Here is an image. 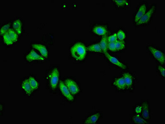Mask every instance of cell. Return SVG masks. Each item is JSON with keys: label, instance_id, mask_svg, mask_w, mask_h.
Returning <instances> with one entry per match:
<instances>
[{"label": "cell", "instance_id": "1", "mask_svg": "<svg viewBox=\"0 0 165 124\" xmlns=\"http://www.w3.org/2000/svg\"><path fill=\"white\" fill-rule=\"evenodd\" d=\"M72 56L77 60H82L85 57L86 48L81 43H77L73 46L71 50Z\"/></svg>", "mask_w": 165, "mask_h": 124}, {"label": "cell", "instance_id": "2", "mask_svg": "<svg viewBox=\"0 0 165 124\" xmlns=\"http://www.w3.org/2000/svg\"><path fill=\"white\" fill-rule=\"evenodd\" d=\"M155 9L156 6L155 5L153 6L147 13L145 14L140 20L138 21V23H136V24L139 25L148 23L151 20L153 13L155 11Z\"/></svg>", "mask_w": 165, "mask_h": 124}, {"label": "cell", "instance_id": "3", "mask_svg": "<svg viewBox=\"0 0 165 124\" xmlns=\"http://www.w3.org/2000/svg\"><path fill=\"white\" fill-rule=\"evenodd\" d=\"M149 49L154 57L158 60L160 63H164V54H163L161 51L152 46L149 47Z\"/></svg>", "mask_w": 165, "mask_h": 124}, {"label": "cell", "instance_id": "4", "mask_svg": "<svg viewBox=\"0 0 165 124\" xmlns=\"http://www.w3.org/2000/svg\"><path fill=\"white\" fill-rule=\"evenodd\" d=\"M59 72L57 69L54 68L50 74L49 80L51 88L55 89L59 81Z\"/></svg>", "mask_w": 165, "mask_h": 124}, {"label": "cell", "instance_id": "5", "mask_svg": "<svg viewBox=\"0 0 165 124\" xmlns=\"http://www.w3.org/2000/svg\"><path fill=\"white\" fill-rule=\"evenodd\" d=\"M65 85L69 89L70 92L73 94H75L79 92V87L73 81L70 79H67L65 81Z\"/></svg>", "mask_w": 165, "mask_h": 124}, {"label": "cell", "instance_id": "6", "mask_svg": "<svg viewBox=\"0 0 165 124\" xmlns=\"http://www.w3.org/2000/svg\"><path fill=\"white\" fill-rule=\"evenodd\" d=\"M146 5L145 4H143L140 6L139 9L134 16V21L135 23H138V21L142 18V17L144 15L146 12Z\"/></svg>", "mask_w": 165, "mask_h": 124}, {"label": "cell", "instance_id": "7", "mask_svg": "<svg viewBox=\"0 0 165 124\" xmlns=\"http://www.w3.org/2000/svg\"><path fill=\"white\" fill-rule=\"evenodd\" d=\"M59 87L63 95L69 101H73V97L71 95V93L66 85L62 82H60Z\"/></svg>", "mask_w": 165, "mask_h": 124}, {"label": "cell", "instance_id": "8", "mask_svg": "<svg viewBox=\"0 0 165 124\" xmlns=\"http://www.w3.org/2000/svg\"><path fill=\"white\" fill-rule=\"evenodd\" d=\"M105 56H106V57L108 58L109 60L111 63H112V64H114V65H116V66H118V67H120V68H122L123 69H126V66H124L123 63H122V62H120V61H119L118 60V59L112 56L111 55L108 54V52L105 53Z\"/></svg>", "mask_w": 165, "mask_h": 124}, {"label": "cell", "instance_id": "9", "mask_svg": "<svg viewBox=\"0 0 165 124\" xmlns=\"http://www.w3.org/2000/svg\"><path fill=\"white\" fill-rule=\"evenodd\" d=\"M27 60L29 61L34 60H43L44 58L39 56L35 51L32 50L26 56Z\"/></svg>", "mask_w": 165, "mask_h": 124}, {"label": "cell", "instance_id": "10", "mask_svg": "<svg viewBox=\"0 0 165 124\" xmlns=\"http://www.w3.org/2000/svg\"><path fill=\"white\" fill-rule=\"evenodd\" d=\"M32 46L38 50L43 57L46 58L48 57V54L47 50L45 46L39 44H34L32 45Z\"/></svg>", "mask_w": 165, "mask_h": 124}, {"label": "cell", "instance_id": "11", "mask_svg": "<svg viewBox=\"0 0 165 124\" xmlns=\"http://www.w3.org/2000/svg\"><path fill=\"white\" fill-rule=\"evenodd\" d=\"M93 32L98 35L104 36L107 34V29L102 25H98L95 27L93 29Z\"/></svg>", "mask_w": 165, "mask_h": 124}, {"label": "cell", "instance_id": "12", "mask_svg": "<svg viewBox=\"0 0 165 124\" xmlns=\"http://www.w3.org/2000/svg\"><path fill=\"white\" fill-rule=\"evenodd\" d=\"M113 84L118 89L121 90H124L127 87L123 78L116 79L114 82Z\"/></svg>", "mask_w": 165, "mask_h": 124}, {"label": "cell", "instance_id": "13", "mask_svg": "<svg viewBox=\"0 0 165 124\" xmlns=\"http://www.w3.org/2000/svg\"><path fill=\"white\" fill-rule=\"evenodd\" d=\"M22 88L25 91L27 95H30L32 93V91L33 90L29 84L28 80H25L23 82L22 84Z\"/></svg>", "mask_w": 165, "mask_h": 124}, {"label": "cell", "instance_id": "14", "mask_svg": "<svg viewBox=\"0 0 165 124\" xmlns=\"http://www.w3.org/2000/svg\"><path fill=\"white\" fill-rule=\"evenodd\" d=\"M100 116V113L95 114L94 115L91 116L85 122V124H94L96 123Z\"/></svg>", "mask_w": 165, "mask_h": 124}, {"label": "cell", "instance_id": "15", "mask_svg": "<svg viewBox=\"0 0 165 124\" xmlns=\"http://www.w3.org/2000/svg\"><path fill=\"white\" fill-rule=\"evenodd\" d=\"M107 34L104 36L102 40L100 43V45L101 47L102 51L104 54L107 52L108 49V41Z\"/></svg>", "mask_w": 165, "mask_h": 124}, {"label": "cell", "instance_id": "16", "mask_svg": "<svg viewBox=\"0 0 165 124\" xmlns=\"http://www.w3.org/2000/svg\"><path fill=\"white\" fill-rule=\"evenodd\" d=\"M123 79L126 84V87H130L132 86L133 82L132 77L130 74L128 73H126L124 74L123 77Z\"/></svg>", "mask_w": 165, "mask_h": 124}, {"label": "cell", "instance_id": "17", "mask_svg": "<svg viewBox=\"0 0 165 124\" xmlns=\"http://www.w3.org/2000/svg\"><path fill=\"white\" fill-rule=\"evenodd\" d=\"M142 115L145 119H148L149 118V105L146 102H144L143 104Z\"/></svg>", "mask_w": 165, "mask_h": 124}, {"label": "cell", "instance_id": "18", "mask_svg": "<svg viewBox=\"0 0 165 124\" xmlns=\"http://www.w3.org/2000/svg\"><path fill=\"white\" fill-rule=\"evenodd\" d=\"M13 27L17 34H21L22 32V24L21 21L17 20L15 21L13 24Z\"/></svg>", "mask_w": 165, "mask_h": 124}, {"label": "cell", "instance_id": "19", "mask_svg": "<svg viewBox=\"0 0 165 124\" xmlns=\"http://www.w3.org/2000/svg\"><path fill=\"white\" fill-rule=\"evenodd\" d=\"M87 49L90 51L92 52H100L102 53L103 52L101 47L100 45V44H95L92 45L87 47Z\"/></svg>", "mask_w": 165, "mask_h": 124}, {"label": "cell", "instance_id": "20", "mask_svg": "<svg viewBox=\"0 0 165 124\" xmlns=\"http://www.w3.org/2000/svg\"><path fill=\"white\" fill-rule=\"evenodd\" d=\"M29 84L32 88L33 90H36L38 87V83L33 78V77H30L28 79Z\"/></svg>", "mask_w": 165, "mask_h": 124}, {"label": "cell", "instance_id": "21", "mask_svg": "<svg viewBox=\"0 0 165 124\" xmlns=\"http://www.w3.org/2000/svg\"><path fill=\"white\" fill-rule=\"evenodd\" d=\"M3 40H4V43L8 45H11L12 44L13 42L9 36L8 32L5 33L3 35Z\"/></svg>", "mask_w": 165, "mask_h": 124}, {"label": "cell", "instance_id": "22", "mask_svg": "<svg viewBox=\"0 0 165 124\" xmlns=\"http://www.w3.org/2000/svg\"><path fill=\"white\" fill-rule=\"evenodd\" d=\"M8 32L13 42H16L18 39L17 33L13 29H9Z\"/></svg>", "mask_w": 165, "mask_h": 124}, {"label": "cell", "instance_id": "23", "mask_svg": "<svg viewBox=\"0 0 165 124\" xmlns=\"http://www.w3.org/2000/svg\"><path fill=\"white\" fill-rule=\"evenodd\" d=\"M116 50H120L124 49L125 48V44L124 41H117L115 42Z\"/></svg>", "mask_w": 165, "mask_h": 124}, {"label": "cell", "instance_id": "24", "mask_svg": "<svg viewBox=\"0 0 165 124\" xmlns=\"http://www.w3.org/2000/svg\"><path fill=\"white\" fill-rule=\"evenodd\" d=\"M133 121L134 123H135L138 124H146L147 123V122L146 120H145L144 119H143V118H141V117H140L136 116L132 118Z\"/></svg>", "mask_w": 165, "mask_h": 124}, {"label": "cell", "instance_id": "25", "mask_svg": "<svg viewBox=\"0 0 165 124\" xmlns=\"http://www.w3.org/2000/svg\"><path fill=\"white\" fill-rule=\"evenodd\" d=\"M117 36L119 41H123L126 37V35L122 30H120L117 33Z\"/></svg>", "mask_w": 165, "mask_h": 124}, {"label": "cell", "instance_id": "26", "mask_svg": "<svg viewBox=\"0 0 165 124\" xmlns=\"http://www.w3.org/2000/svg\"><path fill=\"white\" fill-rule=\"evenodd\" d=\"M118 38H117V34H113V35L110 36L107 38L108 42H112V43H115L118 41Z\"/></svg>", "mask_w": 165, "mask_h": 124}, {"label": "cell", "instance_id": "27", "mask_svg": "<svg viewBox=\"0 0 165 124\" xmlns=\"http://www.w3.org/2000/svg\"><path fill=\"white\" fill-rule=\"evenodd\" d=\"M10 24H9L4 25L3 26L1 29V35H4L5 33L8 32V30L9 29V28L10 27Z\"/></svg>", "mask_w": 165, "mask_h": 124}, {"label": "cell", "instance_id": "28", "mask_svg": "<svg viewBox=\"0 0 165 124\" xmlns=\"http://www.w3.org/2000/svg\"><path fill=\"white\" fill-rule=\"evenodd\" d=\"M108 48L112 51H116L115 43L108 42Z\"/></svg>", "mask_w": 165, "mask_h": 124}, {"label": "cell", "instance_id": "29", "mask_svg": "<svg viewBox=\"0 0 165 124\" xmlns=\"http://www.w3.org/2000/svg\"><path fill=\"white\" fill-rule=\"evenodd\" d=\"M114 1L116 3V5L118 6H122L128 3V2L127 1L123 0V1Z\"/></svg>", "mask_w": 165, "mask_h": 124}, {"label": "cell", "instance_id": "30", "mask_svg": "<svg viewBox=\"0 0 165 124\" xmlns=\"http://www.w3.org/2000/svg\"><path fill=\"white\" fill-rule=\"evenodd\" d=\"M158 70L160 72L161 75L163 77H165V68L164 67L161 66H159L158 67Z\"/></svg>", "mask_w": 165, "mask_h": 124}, {"label": "cell", "instance_id": "31", "mask_svg": "<svg viewBox=\"0 0 165 124\" xmlns=\"http://www.w3.org/2000/svg\"><path fill=\"white\" fill-rule=\"evenodd\" d=\"M142 108L140 106H137L135 109V112L137 114H140L142 113Z\"/></svg>", "mask_w": 165, "mask_h": 124}]
</instances>
